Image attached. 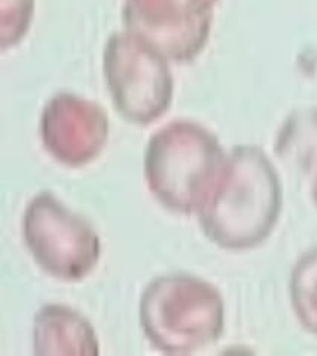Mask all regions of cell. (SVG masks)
Segmentation results:
<instances>
[{"mask_svg": "<svg viewBox=\"0 0 317 356\" xmlns=\"http://www.w3.org/2000/svg\"><path fill=\"white\" fill-rule=\"evenodd\" d=\"M103 72L115 109L137 125H149L170 109L174 79L168 58L130 31L113 33L103 51Z\"/></svg>", "mask_w": 317, "mask_h": 356, "instance_id": "obj_4", "label": "cell"}, {"mask_svg": "<svg viewBox=\"0 0 317 356\" xmlns=\"http://www.w3.org/2000/svg\"><path fill=\"white\" fill-rule=\"evenodd\" d=\"M35 15V0H2V49H13L24 39Z\"/></svg>", "mask_w": 317, "mask_h": 356, "instance_id": "obj_10", "label": "cell"}, {"mask_svg": "<svg viewBox=\"0 0 317 356\" xmlns=\"http://www.w3.org/2000/svg\"><path fill=\"white\" fill-rule=\"evenodd\" d=\"M280 211V186L259 151L241 148L222 170L200 211L204 233L222 248L245 249L266 238Z\"/></svg>", "mask_w": 317, "mask_h": 356, "instance_id": "obj_1", "label": "cell"}, {"mask_svg": "<svg viewBox=\"0 0 317 356\" xmlns=\"http://www.w3.org/2000/svg\"><path fill=\"white\" fill-rule=\"evenodd\" d=\"M292 298L304 325L317 334V250L305 255L295 268Z\"/></svg>", "mask_w": 317, "mask_h": 356, "instance_id": "obj_9", "label": "cell"}, {"mask_svg": "<svg viewBox=\"0 0 317 356\" xmlns=\"http://www.w3.org/2000/svg\"><path fill=\"white\" fill-rule=\"evenodd\" d=\"M39 130L44 148L52 159L78 169L96 160L104 149L109 118L99 103L65 91L45 104Z\"/></svg>", "mask_w": 317, "mask_h": 356, "instance_id": "obj_7", "label": "cell"}, {"mask_svg": "<svg viewBox=\"0 0 317 356\" xmlns=\"http://www.w3.org/2000/svg\"><path fill=\"white\" fill-rule=\"evenodd\" d=\"M145 337L167 355H188L213 343L224 328V305L207 282L176 273L156 277L140 297Z\"/></svg>", "mask_w": 317, "mask_h": 356, "instance_id": "obj_3", "label": "cell"}, {"mask_svg": "<svg viewBox=\"0 0 317 356\" xmlns=\"http://www.w3.org/2000/svg\"><path fill=\"white\" fill-rule=\"evenodd\" d=\"M23 237L35 263L60 280L86 279L100 259L101 245L96 229L49 191H42L29 202L23 215Z\"/></svg>", "mask_w": 317, "mask_h": 356, "instance_id": "obj_5", "label": "cell"}, {"mask_svg": "<svg viewBox=\"0 0 317 356\" xmlns=\"http://www.w3.org/2000/svg\"><path fill=\"white\" fill-rule=\"evenodd\" d=\"M33 350L39 356H97L100 346L86 316L67 306L48 305L35 316Z\"/></svg>", "mask_w": 317, "mask_h": 356, "instance_id": "obj_8", "label": "cell"}, {"mask_svg": "<svg viewBox=\"0 0 317 356\" xmlns=\"http://www.w3.org/2000/svg\"><path fill=\"white\" fill-rule=\"evenodd\" d=\"M145 179L168 211L200 212L222 173V151L202 125L179 120L151 136L145 152Z\"/></svg>", "mask_w": 317, "mask_h": 356, "instance_id": "obj_2", "label": "cell"}, {"mask_svg": "<svg viewBox=\"0 0 317 356\" xmlns=\"http://www.w3.org/2000/svg\"><path fill=\"white\" fill-rule=\"evenodd\" d=\"M216 0H124L127 31L160 49L168 61L185 65L203 51Z\"/></svg>", "mask_w": 317, "mask_h": 356, "instance_id": "obj_6", "label": "cell"}]
</instances>
